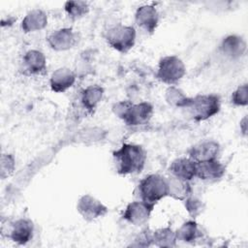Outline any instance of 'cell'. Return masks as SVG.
I'll use <instances>...</instances> for the list:
<instances>
[{
	"label": "cell",
	"instance_id": "6da1fadb",
	"mask_svg": "<svg viewBox=\"0 0 248 248\" xmlns=\"http://www.w3.org/2000/svg\"><path fill=\"white\" fill-rule=\"evenodd\" d=\"M146 158L144 148L137 143L123 142L112 152L116 172L123 176L140 173L145 167Z\"/></svg>",
	"mask_w": 248,
	"mask_h": 248
},
{
	"label": "cell",
	"instance_id": "9a60e30c",
	"mask_svg": "<svg viewBox=\"0 0 248 248\" xmlns=\"http://www.w3.org/2000/svg\"><path fill=\"white\" fill-rule=\"evenodd\" d=\"M226 172V167L218 160H209L197 163L196 177L205 182L220 180Z\"/></svg>",
	"mask_w": 248,
	"mask_h": 248
},
{
	"label": "cell",
	"instance_id": "ba28073f",
	"mask_svg": "<svg viewBox=\"0 0 248 248\" xmlns=\"http://www.w3.org/2000/svg\"><path fill=\"white\" fill-rule=\"evenodd\" d=\"M77 210L84 220L90 222L104 217L108 213V208L97 198L85 194L78 199Z\"/></svg>",
	"mask_w": 248,
	"mask_h": 248
},
{
	"label": "cell",
	"instance_id": "8992f818",
	"mask_svg": "<svg viewBox=\"0 0 248 248\" xmlns=\"http://www.w3.org/2000/svg\"><path fill=\"white\" fill-rule=\"evenodd\" d=\"M185 74L186 66L177 55H166L158 62L156 78L159 81L169 86L176 85Z\"/></svg>",
	"mask_w": 248,
	"mask_h": 248
},
{
	"label": "cell",
	"instance_id": "52a82bcc",
	"mask_svg": "<svg viewBox=\"0 0 248 248\" xmlns=\"http://www.w3.org/2000/svg\"><path fill=\"white\" fill-rule=\"evenodd\" d=\"M155 208L154 204L141 200L129 202L122 212V219L133 226L140 227L145 225Z\"/></svg>",
	"mask_w": 248,
	"mask_h": 248
},
{
	"label": "cell",
	"instance_id": "e0dca14e",
	"mask_svg": "<svg viewBox=\"0 0 248 248\" xmlns=\"http://www.w3.org/2000/svg\"><path fill=\"white\" fill-rule=\"evenodd\" d=\"M76 74L68 67H60L49 78L50 89L55 93H64L76 82Z\"/></svg>",
	"mask_w": 248,
	"mask_h": 248
},
{
	"label": "cell",
	"instance_id": "30bf717a",
	"mask_svg": "<svg viewBox=\"0 0 248 248\" xmlns=\"http://www.w3.org/2000/svg\"><path fill=\"white\" fill-rule=\"evenodd\" d=\"M159 12L155 6L144 4L136 10L135 23L146 34H153L159 24Z\"/></svg>",
	"mask_w": 248,
	"mask_h": 248
},
{
	"label": "cell",
	"instance_id": "9c48e42d",
	"mask_svg": "<svg viewBox=\"0 0 248 248\" xmlns=\"http://www.w3.org/2000/svg\"><path fill=\"white\" fill-rule=\"evenodd\" d=\"M46 43L55 51H66L73 48L78 43V34L71 27L58 28L48 34Z\"/></svg>",
	"mask_w": 248,
	"mask_h": 248
},
{
	"label": "cell",
	"instance_id": "8fae6325",
	"mask_svg": "<svg viewBox=\"0 0 248 248\" xmlns=\"http://www.w3.org/2000/svg\"><path fill=\"white\" fill-rule=\"evenodd\" d=\"M34 231L35 226L30 219L19 218L10 223L7 236L18 245H25L33 238Z\"/></svg>",
	"mask_w": 248,
	"mask_h": 248
},
{
	"label": "cell",
	"instance_id": "484cf974",
	"mask_svg": "<svg viewBox=\"0 0 248 248\" xmlns=\"http://www.w3.org/2000/svg\"><path fill=\"white\" fill-rule=\"evenodd\" d=\"M16 169V159L11 153H3L1 156V169L0 176L2 179H6L11 176Z\"/></svg>",
	"mask_w": 248,
	"mask_h": 248
},
{
	"label": "cell",
	"instance_id": "d4e9b609",
	"mask_svg": "<svg viewBox=\"0 0 248 248\" xmlns=\"http://www.w3.org/2000/svg\"><path fill=\"white\" fill-rule=\"evenodd\" d=\"M231 103L234 107H246L248 104V85L243 83L238 85L232 93Z\"/></svg>",
	"mask_w": 248,
	"mask_h": 248
},
{
	"label": "cell",
	"instance_id": "603a6c76",
	"mask_svg": "<svg viewBox=\"0 0 248 248\" xmlns=\"http://www.w3.org/2000/svg\"><path fill=\"white\" fill-rule=\"evenodd\" d=\"M189 96H187L180 88L176 85L169 86L165 91L166 102L172 107L184 108L189 101Z\"/></svg>",
	"mask_w": 248,
	"mask_h": 248
},
{
	"label": "cell",
	"instance_id": "7402d4cb",
	"mask_svg": "<svg viewBox=\"0 0 248 248\" xmlns=\"http://www.w3.org/2000/svg\"><path fill=\"white\" fill-rule=\"evenodd\" d=\"M177 238L175 231L170 227L160 228L152 232V245L157 247H174Z\"/></svg>",
	"mask_w": 248,
	"mask_h": 248
},
{
	"label": "cell",
	"instance_id": "4fadbf2b",
	"mask_svg": "<svg viewBox=\"0 0 248 248\" xmlns=\"http://www.w3.org/2000/svg\"><path fill=\"white\" fill-rule=\"evenodd\" d=\"M220 153V144L214 140H201L188 149V157L196 163L217 159Z\"/></svg>",
	"mask_w": 248,
	"mask_h": 248
},
{
	"label": "cell",
	"instance_id": "5b68a950",
	"mask_svg": "<svg viewBox=\"0 0 248 248\" xmlns=\"http://www.w3.org/2000/svg\"><path fill=\"white\" fill-rule=\"evenodd\" d=\"M137 31L134 26L116 24L108 28L105 33L107 44L119 53L129 52L136 44Z\"/></svg>",
	"mask_w": 248,
	"mask_h": 248
},
{
	"label": "cell",
	"instance_id": "ac0fdd59",
	"mask_svg": "<svg viewBox=\"0 0 248 248\" xmlns=\"http://www.w3.org/2000/svg\"><path fill=\"white\" fill-rule=\"evenodd\" d=\"M47 25V15L42 9L29 11L21 20V30L24 33H34L45 29Z\"/></svg>",
	"mask_w": 248,
	"mask_h": 248
},
{
	"label": "cell",
	"instance_id": "ffe728a7",
	"mask_svg": "<svg viewBox=\"0 0 248 248\" xmlns=\"http://www.w3.org/2000/svg\"><path fill=\"white\" fill-rule=\"evenodd\" d=\"M169 196L180 202H184L188 197L193 194L190 182L175 178L171 175L167 177Z\"/></svg>",
	"mask_w": 248,
	"mask_h": 248
},
{
	"label": "cell",
	"instance_id": "2e32d148",
	"mask_svg": "<svg viewBox=\"0 0 248 248\" xmlns=\"http://www.w3.org/2000/svg\"><path fill=\"white\" fill-rule=\"evenodd\" d=\"M197 163L189 157L174 159L169 168L170 174L175 178L190 182L196 177Z\"/></svg>",
	"mask_w": 248,
	"mask_h": 248
},
{
	"label": "cell",
	"instance_id": "d6986e66",
	"mask_svg": "<svg viewBox=\"0 0 248 248\" xmlns=\"http://www.w3.org/2000/svg\"><path fill=\"white\" fill-rule=\"evenodd\" d=\"M104 88L101 85L98 84H92L88 85L85 87L81 92H80V103L82 107L88 111V112H93L100 102L103 99L104 96Z\"/></svg>",
	"mask_w": 248,
	"mask_h": 248
},
{
	"label": "cell",
	"instance_id": "cb8c5ba5",
	"mask_svg": "<svg viewBox=\"0 0 248 248\" xmlns=\"http://www.w3.org/2000/svg\"><path fill=\"white\" fill-rule=\"evenodd\" d=\"M64 10L67 16L73 19H79L85 16L89 12V4L86 1H67L64 4Z\"/></svg>",
	"mask_w": 248,
	"mask_h": 248
},
{
	"label": "cell",
	"instance_id": "7a4b0ae2",
	"mask_svg": "<svg viewBox=\"0 0 248 248\" xmlns=\"http://www.w3.org/2000/svg\"><path fill=\"white\" fill-rule=\"evenodd\" d=\"M112 111L125 123V125L137 127L145 125L150 121L153 116L154 108L151 103L146 101L140 103L120 101L113 105Z\"/></svg>",
	"mask_w": 248,
	"mask_h": 248
},
{
	"label": "cell",
	"instance_id": "277c9868",
	"mask_svg": "<svg viewBox=\"0 0 248 248\" xmlns=\"http://www.w3.org/2000/svg\"><path fill=\"white\" fill-rule=\"evenodd\" d=\"M140 200L156 205L169 196L167 177L159 173H150L141 178L137 187Z\"/></svg>",
	"mask_w": 248,
	"mask_h": 248
},
{
	"label": "cell",
	"instance_id": "3957f363",
	"mask_svg": "<svg viewBox=\"0 0 248 248\" xmlns=\"http://www.w3.org/2000/svg\"><path fill=\"white\" fill-rule=\"evenodd\" d=\"M186 109L190 118L196 122H202L210 119L219 113L221 109V99L214 93L197 94L190 97Z\"/></svg>",
	"mask_w": 248,
	"mask_h": 248
},
{
	"label": "cell",
	"instance_id": "44dd1931",
	"mask_svg": "<svg viewBox=\"0 0 248 248\" xmlns=\"http://www.w3.org/2000/svg\"><path fill=\"white\" fill-rule=\"evenodd\" d=\"M175 233L177 241L179 240L184 243H194L202 237V231L195 220L184 222L177 231H175Z\"/></svg>",
	"mask_w": 248,
	"mask_h": 248
},
{
	"label": "cell",
	"instance_id": "5bb4252c",
	"mask_svg": "<svg viewBox=\"0 0 248 248\" xmlns=\"http://www.w3.org/2000/svg\"><path fill=\"white\" fill-rule=\"evenodd\" d=\"M218 50L222 56L230 60H237L246 52V42L243 37L231 34L222 39Z\"/></svg>",
	"mask_w": 248,
	"mask_h": 248
},
{
	"label": "cell",
	"instance_id": "f1b7e54d",
	"mask_svg": "<svg viewBox=\"0 0 248 248\" xmlns=\"http://www.w3.org/2000/svg\"><path fill=\"white\" fill-rule=\"evenodd\" d=\"M240 130H241L243 136L247 135V117H246V115L240 121Z\"/></svg>",
	"mask_w": 248,
	"mask_h": 248
},
{
	"label": "cell",
	"instance_id": "4316f807",
	"mask_svg": "<svg viewBox=\"0 0 248 248\" xmlns=\"http://www.w3.org/2000/svg\"><path fill=\"white\" fill-rule=\"evenodd\" d=\"M183 202H184V204H185L186 210L188 211V213H189L193 218L202 213V208H203L202 202L201 200H199V199L193 197V194H192L190 197H188Z\"/></svg>",
	"mask_w": 248,
	"mask_h": 248
},
{
	"label": "cell",
	"instance_id": "7c38bea8",
	"mask_svg": "<svg viewBox=\"0 0 248 248\" xmlns=\"http://www.w3.org/2000/svg\"><path fill=\"white\" fill-rule=\"evenodd\" d=\"M21 71L26 76H42L46 71V57L39 49L27 50L21 60Z\"/></svg>",
	"mask_w": 248,
	"mask_h": 248
},
{
	"label": "cell",
	"instance_id": "83f0119b",
	"mask_svg": "<svg viewBox=\"0 0 248 248\" xmlns=\"http://www.w3.org/2000/svg\"><path fill=\"white\" fill-rule=\"evenodd\" d=\"M132 246H140V247H147L152 245V232L149 229L142 230L135 238Z\"/></svg>",
	"mask_w": 248,
	"mask_h": 248
}]
</instances>
